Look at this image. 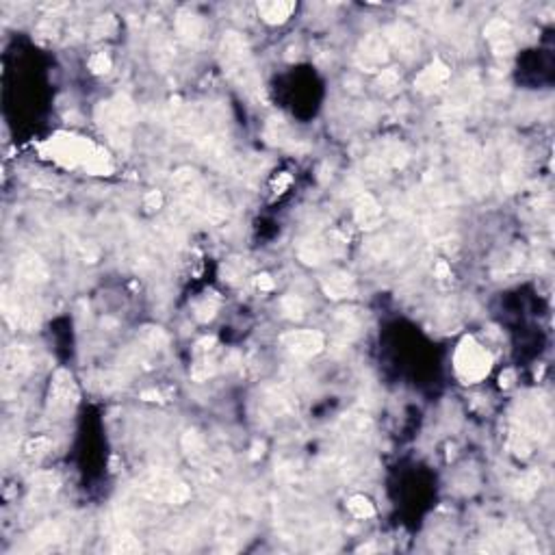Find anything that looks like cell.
I'll list each match as a JSON object with an SVG mask.
<instances>
[{"instance_id": "1", "label": "cell", "mask_w": 555, "mask_h": 555, "mask_svg": "<svg viewBox=\"0 0 555 555\" xmlns=\"http://www.w3.org/2000/svg\"><path fill=\"white\" fill-rule=\"evenodd\" d=\"M44 148L48 150V156L63 167H83L96 176H109L113 172L111 156L85 137L56 132L48 139Z\"/></svg>"}, {"instance_id": "2", "label": "cell", "mask_w": 555, "mask_h": 555, "mask_svg": "<svg viewBox=\"0 0 555 555\" xmlns=\"http://www.w3.org/2000/svg\"><path fill=\"white\" fill-rule=\"evenodd\" d=\"M172 185L178 193L181 206H185L197 222L202 220L208 224H222L228 220V206L204 187L202 178L197 176L195 169L181 167L174 174Z\"/></svg>"}, {"instance_id": "3", "label": "cell", "mask_w": 555, "mask_h": 555, "mask_svg": "<svg viewBox=\"0 0 555 555\" xmlns=\"http://www.w3.org/2000/svg\"><path fill=\"white\" fill-rule=\"evenodd\" d=\"M220 59H222L224 72L230 76V81H234L239 85V89H243L250 98H254V100H259V102L265 100L261 74L256 72L250 46L243 35L234 33V31L224 33L222 46H220Z\"/></svg>"}, {"instance_id": "4", "label": "cell", "mask_w": 555, "mask_h": 555, "mask_svg": "<svg viewBox=\"0 0 555 555\" xmlns=\"http://www.w3.org/2000/svg\"><path fill=\"white\" fill-rule=\"evenodd\" d=\"M137 120V109L128 96L120 93L105 100L96 107V122L100 126V130L107 135L109 144L120 150L128 152L130 150V132Z\"/></svg>"}, {"instance_id": "5", "label": "cell", "mask_w": 555, "mask_h": 555, "mask_svg": "<svg viewBox=\"0 0 555 555\" xmlns=\"http://www.w3.org/2000/svg\"><path fill=\"white\" fill-rule=\"evenodd\" d=\"M453 365H455V373H458V378L464 384H475V382H482L490 373L492 356L484 345L475 341L473 336H466V339L460 341L458 349H455Z\"/></svg>"}, {"instance_id": "6", "label": "cell", "mask_w": 555, "mask_h": 555, "mask_svg": "<svg viewBox=\"0 0 555 555\" xmlns=\"http://www.w3.org/2000/svg\"><path fill=\"white\" fill-rule=\"evenodd\" d=\"M78 404V386L72 378V373L59 369L52 375L50 390H48V414L50 419H63Z\"/></svg>"}, {"instance_id": "7", "label": "cell", "mask_w": 555, "mask_h": 555, "mask_svg": "<svg viewBox=\"0 0 555 555\" xmlns=\"http://www.w3.org/2000/svg\"><path fill=\"white\" fill-rule=\"evenodd\" d=\"M35 367V356L26 345H11L5 351L3 358V380H5V393L9 386H17L20 380H24Z\"/></svg>"}, {"instance_id": "8", "label": "cell", "mask_w": 555, "mask_h": 555, "mask_svg": "<svg viewBox=\"0 0 555 555\" xmlns=\"http://www.w3.org/2000/svg\"><path fill=\"white\" fill-rule=\"evenodd\" d=\"M388 61V42L382 33H369L356 50V63L365 72H378Z\"/></svg>"}, {"instance_id": "9", "label": "cell", "mask_w": 555, "mask_h": 555, "mask_svg": "<svg viewBox=\"0 0 555 555\" xmlns=\"http://www.w3.org/2000/svg\"><path fill=\"white\" fill-rule=\"evenodd\" d=\"M282 347L293 353L295 358H312L319 351H324L326 347V336L317 330H291L287 334H282L280 339Z\"/></svg>"}, {"instance_id": "10", "label": "cell", "mask_w": 555, "mask_h": 555, "mask_svg": "<svg viewBox=\"0 0 555 555\" xmlns=\"http://www.w3.org/2000/svg\"><path fill=\"white\" fill-rule=\"evenodd\" d=\"M15 278L22 287L35 289V287H42L48 282L50 271H48V265L39 259L37 254L26 252V254L20 256L17 263H15Z\"/></svg>"}, {"instance_id": "11", "label": "cell", "mask_w": 555, "mask_h": 555, "mask_svg": "<svg viewBox=\"0 0 555 555\" xmlns=\"http://www.w3.org/2000/svg\"><path fill=\"white\" fill-rule=\"evenodd\" d=\"M486 39L492 46V52L494 56L499 59H508L514 54V31L510 26V22H505L503 17H494L486 24V31H484Z\"/></svg>"}, {"instance_id": "12", "label": "cell", "mask_w": 555, "mask_h": 555, "mask_svg": "<svg viewBox=\"0 0 555 555\" xmlns=\"http://www.w3.org/2000/svg\"><path fill=\"white\" fill-rule=\"evenodd\" d=\"M365 330V314L358 308H343L334 314V334L341 343H351Z\"/></svg>"}, {"instance_id": "13", "label": "cell", "mask_w": 555, "mask_h": 555, "mask_svg": "<svg viewBox=\"0 0 555 555\" xmlns=\"http://www.w3.org/2000/svg\"><path fill=\"white\" fill-rule=\"evenodd\" d=\"M384 37H386V42H388V48L393 46L404 59H412L416 52H419V37H416V33L408 24H404V22L390 24L384 31Z\"/></svg>"}, {"instance_id": "14", "label": "cell", "mask_w": 555, "mask_h": 555, "mask_svg": "<svg viewBox=\"0 0 555 555\" xmlns=\"http://www.w3.org/2000/svg\"><path fill=\"white\" fill-rule=\"evenodd\" d=\"M449 76H451L449 66L443 63L441 59H434V61L419 76H416L414 87L419 89L421 93H434V91H439V89H443L447 85Z\"/></svg>"}, {"instance_id": "15", "label": "cell", "mask_w": 555, "mask_h": 555, "mask_svg": "<svg viewBox=\"0 0 555 555\" xmlns=\"http://www.w3.org/2000/svg\"><path fill=\"white\" fill-rule=\"evenodd\" d=\"M353 220L365 230L378 228L382 224V206L378 204V200H375L373 195L360 193L356 197V204H353Z\"/></svg>"}, {"instance_id": "16", "label": "cell", "mask_w": 555, "mask_h": 555, "mask_svg": "<svg viewBox=\"0 0 555 555\" xmlns=\"http://www.w3.org/2000/svg\"><path fill=\"white\" fill-rule=\"evenodd\" d=\"M321 289L330 300H349L356 295V280L347 271H332L321 278Z\"/></svg>"}, {"instance_id": "17", "label": "cell", "mask_w": 555, "mask_h": 555, "mask_svg": "<svg viewBox=\"0 0 555 555\" xmlns=\"http://www.w3.org/2000/svg\"><path fill=\"white\" fill-rule=\"evenodd\" d=\"M339 429L347 436L349 441H365L367 436L373 432V421L371 416L363 410H351L341 416Z\"/></svg>"}, {"instance_id": "18", "label": "cell", "mask_w": 555, "mask_h": 555, "mask_svg": "<svg viewBox=\"0 0 555 555\" xmlns=\"http://www.w3.org/2000/svg\"><path fill=\"white\" fill-rule=\"evenodd\" d=\"M263 408L278 419V416H291L297 410V404L291 393L280 386H271L263 393Z\"/></svg>"}, {"instance_id": "19", "label": "cell", "mask_w": 555, "mask_h": 555, "mask_svg": "<svg viewBox=\"0 0 555 555\" xmlns=\"http://www.w3.org/2000/svg\"><path fill=\"white\" fill-rule=\"evenodd\" d=\"M332 254L330 250V241H328V236H308V239H304L300 243V248H297V256H300V261L304 265H321L328 256Z\"/></svg>"}, {"instance_id": "20", "label": "cell", "mask_w": 555, "mask_h": 555, "mask_svg": "<svg viewBox=\"0 0 555 555\" xmlns=\"http://www.w3.org/2000/svg\"><path fill=\"white\" fill-rule=\"evenodd\" d=\"M176 33L185 44H197L204 33V22L202 17L193 13L191 9H183L176 15Z\"/></svg>"}, {"instance_id": "21", "label": "cell", "mask_w": 555, "mask_h": 555, "mask_svg": "<svg viewBox=\"0 0 555 555\" xmlns=\"http://www.w3.org/2000/svg\"><path fill=\"white\" fill-rule=\"evenodd\" d=\"M265 139H267V144L278 146V148H289V150L297 148V139L293 137L291 126L284 122V117H280V115H273L271 120L267 122Z\"/></svg>"}, {"instance_id": "22", "label": "cell", "mask_w": 555, "mask_h": 555, "mask_svg": "<svg viewBox=\"0 0 555 555\" xmlns=\"http://www.w3.org/2000/svg\"><path fill=\"white\" fill-rule=\"evenodd\" d=\"M295 11V3L289 0H263L259 3V13L267 24H284Z\"/></svg>"}, {"instance_id": "23", "label": "cell", "mask_w": 555, "mask_h": 555, "mask_svg": "<svg viewBox=\"0 0 555 555\" xmlns=\"http://www.w3.org/2000/svg\"><path fill=\"white\" fill-rule=\"evenodd\" d=\"M59 490V478L54 473H39L33 480V492H31V503L33 505H46L54 492Z\"/></svg>"}, {"instance_id": "24", "label": "cell", "mask_w": 555, "mask_h": 555, "mask_svg": "<svg viewBox=\"0 0 555 555\" xmlns=\"http://www.w3.org/2000/svg\"><path fill=\"white\" fill-rule=\"evenodd\" d=\"M66 536H63V529L59 523H44V525H39L35 531H33V545L35 547H50L54 542H61Z\"/></svg>"}, {"instance_id": "25", "label": "cell", "mask_w": 555, "mask_h": 555, "mask_svg": "<svg viewBox=\"0 0 555 555\" xmlns=\"http://www.w3.org/2000/svg\"><path fill=\"white\" fill-rule=\"evenodd\" d=\"M183 451L191 462H200L206 458V443L195 429H189L183 436Z\"/></svg>"}, {"instance_id": "26", "label": "cell", "mask_w": 555, "mask_h": 555, "mask_svg": "<svg viewBox=\"0 0 555 555\" xmlns=\"http://www.w3.org/2000/svg\"><path fill=\"white\" fill-rule=\"evenodd\" d=\"M542 486V475L540 471H527L523 478L514 484V494H517L519 499H531L533 494H536Z\"/></svg>"}, {"instance_id": "27", "label": "cell", "mask_w": 555, "mask_h": 555, "mask_svg": "<svg viewBox=\"0 0 555 555\" xmlns=\"http://www.w3.org/2000/svg\"><path fill=\"white\" fill-rule=\"evenodd\" d=\"M217 310H220V297H217V293H206L200 302H195L193 306V317L200 324H208L213 317L217 314Z\"/></svg>"}, {"instance_id": "28", "label": "cell", "mask_w": 555, "mask_h": 555, "mask_svg": "<svg viewBox=\"0 0 555 555\" xmlns=\"http://www.w3.org/2000/svg\"><path fill=\"white\" fill-rule=\"evenodd\" d=\"M142 542L139 538H135L130 531L126 529H120V533L113 538V545H111V551L113 553H120V555H130V553H142Z\"/></svg>"}, {"instance_id": "29", "label": "cell", "mask_w": 555, "mask_h": 555, "mask_svg": "<svg viewBox=\"0 0 555 555\" xmlns=\"http://www.w3.org/2000/svg\"><path fill=\"white\" fill-rule=\"evenodd\" d=\"M154 66H158L161 70H165L172 61H174V46H172V42H169V37H165V35H158L156 39H154Z\"/></svg>"}, {"instance_id": "30", "label": "cell", "mask_w": 555, "mask_h": 555, "mask_svg": "<svg viewBox=\"0 0 555 555\" xmlns=\"http://www.w3.org/2000/svg\"><path fill=\"white\" fill-rule=\"evenodd\" d=\"M280 308H282V314L287 317V319H293V321L304 319V314H306V302H304V297L293 295V293H289V295L282 297Z\"/></svg>"}, {"instance_id": "31", "label": "cell", "mask_w": 555, "mask_h": 555, "mask_svg": "<svg viewBox=\"0 0 555 555\" xmlns=\"http://www.w3.org/2000/svg\"><path fill=\"white\" fill-rule=\"evenodd\" d=\"M215 371H217L215 353L197 356V360H195L193 367H191V378H193L195 382H204V380L211 378V375H215Z\"/></svg>"}, {"instance_id": "32", "label": "cell", "mask_w": 555, "mask_h": 555, "mask_svg": "<svg viewBox=\"0 0 555 555\" xmlns=\"http://www.w3.org/2000/svg\"><path fill=\"white\" fill-rule=\"evenodd\" d=\"M386 167H404L408 163V150L402 144H388L380 156Z\"/></svg>"}, {"instance_id": "33", "label": "cell", "mask_w": 555, "mask_h": 555, "mask_svg": "<svg viewBox=\"0 0 555 555\" xmlns=\"http://www.w3.org/2000/svg\"><path fill=\"white\" fill-rule=\"evenodd\" d=\"M347 510L351 512V517H356V519H371L375 514L373 503L367 497H363V494H353V497H349Z\"/></svg>"}, {"instance_id": "34", "label": "cell", "mask_w": 555, "mask_h": 555, "mask_svg": "<svg viewBox=\"0 0 555 555\" xmlns=\"http://www.w3.org/2000/svg\"><path fill=\"white\" fill-rule=\"evenodd\" d=\"M142 343L148 349H163L167 345V336H165V332L161 328H144Z\"/></svg>"}, {"instance_id": "35", "label": "cell", "mask_w": 555, "mask_h": 555, "mask_svg": "<svg viewBox=\"0 0 555 555\" xmlns=\"http://www.w3.org/2000/svg\"><path fill=\"white\" fill-rule=\"evenodd\" d=\"M250 269V263H243V259H232L224 265V278L228 282H236L239 278H243Z\"/></svg>"}, {"instance_id": "36", "label": "cell", "mask_w": 555, "mask_h": 555, "mask_svg": "<svg viewBox=\"0 0 555 555\" xmlns=\"http://www.w3.org/2000/svg\"><path fill=\"white\" fill-rule=\"evenodd\" d=\"M113 31H115V20L111 15H102V17L96 20V24L91 29V35L93 37H109Z\"/></svg>"}, {"instance_id": "37", "label": "cell", "mask_w": 555, "mask_h": 555, "mask_svg": "<svg viewBox=\"0 0 555 555\" xmlns=\"http://www.w3.org/2000/svg\"><path fill=\"white\" fill-rule=\"evenodd\" d=\"M378 87L384 91H395L400 87V74L395 70H382V74L378 76Z\"/></svg>"}, {"instance_id": "38", "label": "cell", "mask_w": 555, "mask_h": 555, "mask_svg": "<svg viewBox=\"0 0 555 555\" xmlns=\"http://www.w3.org/2000/svg\"><path fill=\"white\" fill-rule=\"evenodd\" d=\"M89 70H91L93 74H107V72L111 70V59H109V54H105V52H96V54L89 59Z\"/></svg>"}, {"instance_id": "39", "label": "cell", "mask_w": 555, "mask_h": 555, "mask_svg": "<svg viewBox=\"0 0 555 555\" xmlns=\"http://www.w3.org/2000/svg\"><path fill=\"white\" fill-rule=\"evenodd\" d=\"M191 497V490L185 482H176L174 488H172V494H169V503L174 505H183L187 503V499Z\"/></svg>"}, {"instance_id": "40", "label": "cell", "mask_w": 555, "mask_h": 555, "mask_svg": "<svg viewBox=\"0 0 555 555\" xmlns=\"http://www.w3.org/2000/svg\"><path fill=\"white\" fill-rule=\"evenodd\" d=\"M48 451H50V441L44 439V436H39V439H35L26 445V453L31 455V458H42V455H46Z\"/></svg>"}, {"instance_id": "41", "label": "cell", "mask_w": 555, "mask_h": 555, "mask_svg": "<svg viewBox=\"0 0 555 555\" xmlns=\"http://www.w3.org/2000/svg\"><path fill=\"white\" fill-rule=\"evenodd\" d=\"M215 349H217V341L213 336H204V339L195 343V356H208V353H215Z\"/></svg>"}, {"instance_id": "42", "label": "cell", "mask_w": 555, "mask_h": 555, "mask_svg": "<svg viewBox=\"0 0 555 555\" xmlns=\"http://www.w3.org/2000/svg\"><path fill=\"white\" fill-rule=\"evenodd\" d=\"M161 202H163V197H161V193H158V191H150L146 195V208H150V211L158 208V206H161Z\"/></svg>"}, {"instance_id": "43", "label": "cell", "mask_w": 555, "mask_h": 555, "mask_svg": "<svg viewBox=\"0 0 555 555\" xmlns=\"http://www.w3.org/2000/svg\"><path fill=\"white\" fill-rule=\"evenodd\" d=\"M256 289H261V291H271L273 289V280H271V275L267 273H261V275H256Z\"/></svg>"}, {"instance_id": "44", "label": "cell", "mask_w": 555, "mask_h": 555, "mask_svg": "<svg viewBox=\"0 0 555 555\" xmlns=\"http://www.w3.org/2000/svg\"><path fill=\"white\" fill-rule=\"evenodd\" d=\"M436 278H449V273H451V269H449V265L445 263V261H441L439 265H436Z\"/></svg>"}, {"instance_id": "45", "label": "cell", "mask_w": 555, "mask_h": 555, "mask_svg": "<svg viewBox=\"0 0 555 555\" xmlns=\"http://www.w3.org/2000/svg\"><path fill=\"white\" fill-rule=\"evenodd\" d=\"M142 400H146V402H161V393H158V390H144Z\"/></svg>"}, {"instance_id": "46", "label": "cell", "mask_w": 555, "mask_h": 555, "mask_svg": "<svg viewBox=\"0 0 555 555\" xmlns=\"http://www.w3.org/2000/svg\"><path fill=\"white\" fill-rule=\"evenodd\" d=\"M259 455H263V443H254V447H252V460H256Z\"/></svg>"}, {"instance_id": "47", "label": "cell", "mask_w": 555, "mask_h": 555, "mask_svg": "<svg viewBox=\"0 0 555 555\" xmlns=\"http://www.w3.org/2000/svg\"><path fill=\"white\" fill-rule=\"evenodd\" d=\"M512 380H514V373H512V371H505V373L501 375V386H510Z\"/></svg>"}]
</instances>
